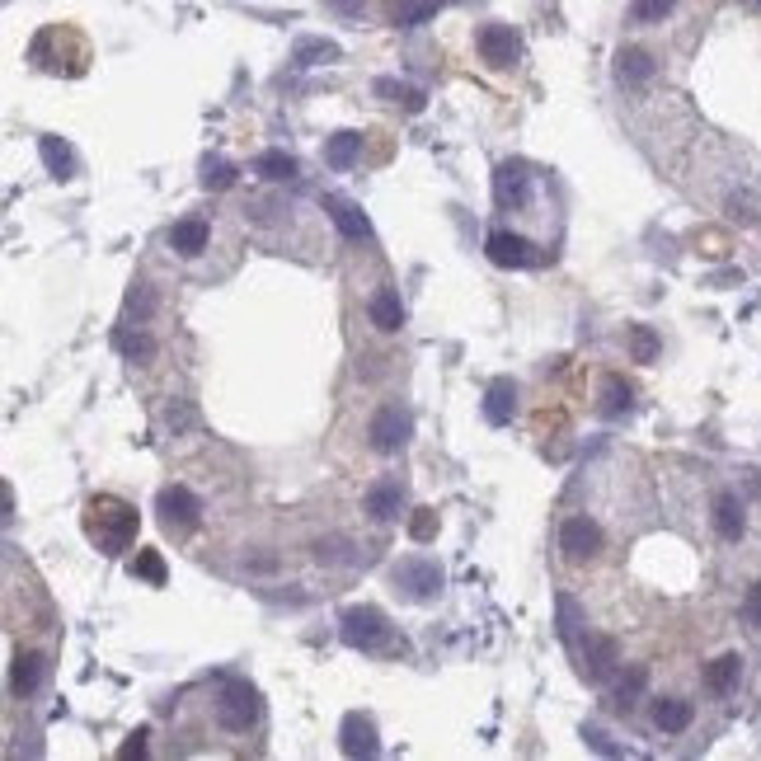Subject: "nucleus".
<instances>
[{
    "mask_svg": "<svg viewBox=\"0 0 761 761\" xmlns=\"http://www.w3.org/2000/svg\"><path fill=\"white\" fill-rule=\"evenodd\" d=\"M616 663H621V644L611 635H588V644H583V677L588 682H606L616 672Z\"/></svg>",
    "mask_w": 761,
    "mask_h": 761,
    "instance_id": "nucleus-12",
    "label": "nucleus"
},
{
    "mask_svg": "<svg viewBox=\"0 0 761 761\" xmlns=\"http://www.w3.org/2000/svg\"><path fill=\"white\" fill-rule=\"evenodd\" d=\"M151 311H156V296H151V287H146V282H132V292H127V315H132L137 325H146V320H151Z\"/></svg>",
    "mask_w": 761,
    "mask_h": 761,
    "instance_id": "nucleus-35",
    "label": "nucleus"
},
{
    "mask_svg": "<svg viewBox=\"0 0 761 761\" xmlns=\"http://www.w3.org/2000/svg\"><path fill=\"white\" fill-rule=\"evenodd\" d=\"M320 207H325V217L343 231V240H372V221L362 217V207L353 198H343V193H325Z\"/></svg>",
    "mask_w": 761,
    "mask_h": 761,
    "instance_id": "nucleus-11",
    "label": "nucleus"
},
{
    "mask_svg": "<svg viewBox=\"0 0 761 761\" xmlns=\"http://www.w3.org/2000/svg\"><path fill=\"white\" fill-rule=\"evenodd\" d=\"M315 560L320 564H343L348 560V541H320L315 545Z\"/></svg>",
    "mask_w": 761,
    "mask_h": 761,
    "instance_id": "nucleus-39",
    "label": "nucleus"
},
{
    "mask_svg": "<svg viewBox=\"0 0 761 761\" xmlns=\"http://www.w3.org/2000/svg\"><path fill=\"white\" fill-rule=\"evenodd\" d=\"M743 621L752 625V630H761V583H752V588H747V602H743Z\"/></svg>",
    "mask_w": 761,
    "mask_h": 761,
    "instance_id": "nucleus-40",
    "label": "nucleus"
},
{
    "mask_svg": "<svg viewBox=\"0 0 761 761\" xmlns=\"http://www.w3.org/2000/svg\"><path fill=\"white\" fill-rule=\"evenodd\" d=\"M339 747L348 752V757H376V752H381V743H376V724L367 715H343Z\"/></svg>",
    "mask_w": 761,
    "mask_h": 761,
    "instance_id": "nucleus-13",
    "label": "nucleus"
},
{
    "mask_svg": "<svg viewBox=\"0 0 761 761\" xmlns=\"http://www.w3.org/2000/svg\"><path fill=\"white\" fill-rule=\"evenodd\" d=\"M616 76H621V85H644L653 76V57L644 47H621L616 52Z\"/></svg>",
    "mask_w": 761,
    "mask_h": 761,
    "instance_id": "nucleus-22",
    "label": "nucleus"
},
{
    "mask_svg": "<svg viewBox=\"0 0 761 761\" xmlns=\"http://www.w3.org/2000/svg\"><path fill=\"white\" fill-rule=\"evenodd\" d=\"M395 578V588H404V597H414V602H428L442 592V569L433 560H400L390 569Z\"/></svg>",
    "mask_w": 761,
    "mask_h": 761,
    "instance_id": "nucleus-8",
    "label": "nucleus"
},
{
    "mask_svg": "<svg viewBox=\"0 0 761 761\" xmlns=\"http://www.w3.org/2000/svg\"><path fill=\"white\" fill-rule=\"evenodd\" d=\"M141 752H146V729H137V733H132V738H127V743H123V747H118V757H123V761L141 757Z\"/></svg>",
    "mask_w": 761,
    "mask_h": 761,
    "instance_id": "nucleus-41",
    "label": "nucleus"
},
{
    "mask_svg": "<svg viewBox=\"0 0 761 761\" xmlns=\"http://www.w3.org/2000/svg\"><path fill=\"white\" fill-rule=\"evenodd\" d=\"M165 240H170V249H174V254H184V259H198L202 249H207V240H212V226H207V221H202V217L174 221Z\"/></svg>",
    "mask_w": 761,
    "mask_h": 761,
    "instance_id": "nucleus-15",
    "label": "nucleus"
},
{
    "mask_svg": "<svg viewBox=\"0 0 761 761\" xmlns=\"http://www.w3.org/2000/svg\"><path fill=\"white\" fill-rule=\"evenodd\" d=\"M630 358L635 362H653L658 358V334L649 325H630Z\"/></svg>",
    "mask_w": 761,
    "mask_h": 761,
    "instance_id": "nucleus-34",
    "label": "nucleus"
},
{
    "mask_svg": "<svg viewBox=\"0 0 761 761\" xmlns=\"http://www.w3.org/2000/svg\"><path fill=\"white\" fill-rule=\"evenodd\" d=\"M743 5H752V10H761V0H743Z\"/></svg>",
    "mask_w": 761,
    "mask_h": 761,
    "instance_id": "nucleus-44",
    "label": "nucleus"
},
{
    "mask_svg": "<svg viewBox=\"0 0 761 761\" xmlns=\"http://www.w3.org/2000/svg\"><path fill=\"white\" fill-rule=\"evenodd\" d=\"M409 433H414V419H409V409H400V404L376 409L372 423H367V442H372V451H381V456L400 451L404 442H409Z\"/></svg>",
    "mask_w": 761,
    "mask_h": 761,
    "instance_id": "nucleus-5",
    "label": "nucleus"
},
{
    "mask_svg": "<svg viewBox=\"0 0 761 761\" xmlns=\"http://www.w3.org/2000/svg\"><path fill=\"white\" fill-rule=\"evenodd\" d=\"M235 184V165L221 156H207L202 160V188H231Z\"/></svg>",
    "mask_w": 761,
    "mask_h": 761,
    "instance_id": "nucleus-33",
    "label": "nucleus"
},
{
    "mask_svg": "<svg viewBox=\"0 0 761 761\" xmlns=\"http://www.w3.org/2000/svg\"><path fill=\"white\" fill-rule=\"evenodd\" d=\"M484 254H489V264H498V268H536L541 264V249L531 245L527 235H513V231H489Z\"/></svg>",
    "mask_w": 761,
    "mask_h": 761,
    "instance_id": "nucleus-7",
    "label": "nucleus"
},
{
    "mask_svg": "<svg viewBox=\"0 0 761 761\" xmlns=\"http://www.w3.org/2000/svg\"><path fill=\"white\" fill-rule=\"evenodd\" d=\"M334 5H339L343 15H358V10H362V0H334Z\"/></svg>",
    "mask_w": 761,
    "mask_h": 761,
    "instance_id": "nucleus-43",
    "label": "nucleus"
},
{
    "mask_svg": "<svg viewBox=\"0 0 761 761\" xmlns=\"http://www.w3.org/2000/svg\"><path fill=\"white\" fill-rule=\"evenodd\" d=\"M386 616L376 606H348L339 616V635L348 649H381L386 644Z\"/></svg>",
    "mask_w": 761,
    "mask_h": 761,
    "instance_id": "nucleus-3",
    "label": "nucleus"
},
{
    "mask_svg": "<svg viewBox=\"0 0 761 761\" xmlns=\"http://www.w3.org/2000/svg\"><path fill=\"white\" fill-rule=\"evenodd\" d=\"M691 719H696L691 700H682V696L653 700V724H658L663 733H686V729H691Z\"/></svg>",
    "mask_w": 761,
    "mask_h": 761,
    "instance_id": "nucleus-18",
    "label": "nucleus"
},
{
    "mask_svg": "<svg viewBox=\"0 0 761 761\" xmlns=\"http://www.w3.org/2000/svg\"><path fill=\"white\" fill-rule=\"evenodd\" d=\"M156 513H160V522H165L170 531H193L202 522V503H198V494H193V489H184V484H170V489H160Z\"/></svg>",
    "mask_w": 761,
    "mask_h": 761,
    "instance_id": "nucleus-6",
    "label": "nucleus"
},
{
    "mask_svg": "<svg viewBox=\"0 0 761 761\" xmlns=\"http://www.w3.org/2000/svg\"><path fill=\"white\" fill-rule=\"evenodd\" d=\"M494 198H498V207H513V212L531 202V170L522 165V160H503V165H498Z\"/></svg>",
    "mask_w": 761,
    "mask_h": 761,
    "instance_id": "nucleus-10",
    "label": "nucleus"
},
{
    "mask_svg": "<svg viewBox=\"0 0 761 761\" xmlns=\"http://www.w3.org/2000/svg\"><path fill=\"white\" fill-rule=\"evenodd\" d=\"M113 343H118V353H127L132 362H151V358H156V339H151L146 329H137V334H132V329H118V334H113Z\"/></svg>",
    "mask_w": 761,
    "mask_h": 761,
    "instance_id": "nucleus-28",
    "label": "nucleus"
},
{
    "mask_svg": "<svg viewBox=\"0 0 761 761\" xmlns=\"http://www.w3.org/2000/svg\"><path fill=\"white\" fill-rule=\"evenodd\" d=\"M583 738H588V743L597 747V752H606V757H621V747H616V743H606V733H602V729H588V733H583Z\"/></svg>",
    "mask_w": 761,
    "mask_h": 761,
    "instance_id": "nucleus-42",
    "label": "nucleus"
},
{
    "mask_svg": "<svg viewBox=\"0 0 761 761\" xmlns=\"http://www.w3.org/2000/svg\"><path fill=\"white\" fill-rule=\"evenodd\" d=\"M555 611H560V639L564 644H578V630H583V616H578V602L574 597H555Z\"/></svg>",
    "mask_w": 761,
    "mask_h": 761,
    "instance_id": "nucleus-32",
    "label": "nucleus"
},
{
    "mask_svg": "<svg viewBox=\"0 0 761 761\" xmlns=\"http://www.w3.org/2000/svg\"><path fill=\"white\" fill-rule=\"evenodd\" d=\"M38 156H43L47 174H57V179H71V174H76V151H71L62 137H43L38 141Z\"/></svg>",
    "mask_w": 761,
    "mask_h": 761,
    "instance_id": "nucleus-23",
    "label": "nucleus"
},
{
    "mask_svg": "<svg viewBox=\"0 0 761 761\" xmlns=\"http://www.w3.org/2000/svg\"><path fill=\"white\" fill-rule=\"evenodd\" d=\"M362 508H367V517L372 522H395L404 508V489L400 480H376L372 489H367V498H362Z\"/></svg>",
    "mask_w": 761,
    "mask_h": 761,
    "instance_id": "nucleus-14",
    "label": "nucleus"
},
{
    "mask_svg": "<svg viewBox=\"0 0 761 761\" xmlns=\"http://www.w3.org/2000/svg\"><path fill=\"white\" fill-rule=\"evenodd\" d=\"M560 555L569 564H592L597 555H602V527L592 522V517H564V527H560Z\"/></svg>",
    "mask_w": 761,
    "mask_h": 761,
    "instance_id": "nucleus-4",
    "label": "nucleus"
},
{
    "mask_svg": "<svg viewBox=\"0 0 761 761\" xmlns=\"http://www.w3.org/2000/svg\"><path fill=\"white\" fill-rule=\"evenodd\" d=\"M127 569H132V578H146L151 588L165 583V560H160V550H137V560L127 564Z\"/></svg>",
    "mask_w": 761,
    "mask_h": 761,
    "instance_id": "nucleus-30",
    "label": "nucleus"
},
{
    "mask_svg": "<svg viewBox=\"0 0 761 761\" xmlns=\"http://www.w3.org/2000/svg\"><path fill=\"white\" fill-rule=\"evenodd\" d=\"M362 160V137L358 132H334L325 141V165L329 170H353Z\"/></svg>",
    "mask_w": 761,
    "mask_h": 761,
    "instance_id": "nucleus-21",
    "label": "nucleus"
},
{
    "mask_svg": "<svg viewBox=\"0 0 761 761\" xmlns=\"http://www.w3.org/2000/svg\"><path fill=\"white\" fill-rule=\"evenodd\" d=\"M296 66H325V62H339V43H329V38H301L292 52Z\"/></svg>",
    "mask_w": 761,
    "mask_h": 761,
    "instance_id": "nucleus-27",
    "label": "nucleus"
},
{
    "mask_svg": "<svg viewBox=\"0 0 761 761\" xmlns=\"http://www.w3.org/2000/svg\"><path fill=\"white\" fill-rule=\"evenodd\" d=\"M644 686H649V668H639V663L625 668V677L616 682V691H611V705H616V710H630V705L644 696Z\"/></svg>",
    "mask_w": 761,
    "mask_h": 761,
    "instance_id": "nucleus-26",
    "label": "nucleus"
},
{
    "mask_svg": "<svg viewBox=\"0 0 761 761\" xmlns=\"http://www.w3.org/2000/svg\"><path fill=\"white\" fill-rule=\"evenodd\" d=\"M85 536H90L104 555H123L137 541V508H127L123 498L99 494L85 503Z\"/></svg>",
    "mask_w": 761,
    "mask_h": 761,
    "instance_id": "nucleus-1",
    "label": "nucleus"
},
{
    "mask_svg": "<svg viewBox=\"0 0 761 761\" xmlns=\"http://www.w3.org/2000/svg\"><path fill=\"white\" fill-rule=\"evenodd\" d=\"M367 315H372V325L381 329V334H395V329L404 325V301L395 287H381V292H372V301H367Z\"/></svg>",
    "mask_w": 761,
    "mask_h": 761,
    "instance_id": "nucleus-16",
    "label": "nucleus"
},
{
    "mask_svg": "<svg viewBox=\"0 0 761 761\" xmlns=\"http://www.w3.org/2000/svg\"><path fill=\"white\" fill-rule=\"evenodd\" d=\"M376 94H386V99L404 104L409 113H419V109H423V94H419V90H409V85H400V80H376Z\"/></svg>",
    "mask_w": 761,
    "mask_h": 761,
    "instance_id": "nucleus-37",
    "label": "nucleus"
},
{
    "mask_svg": "<svg viewBox=\"0 0 761 761\" xmlns=\"http://www.w3.org/2000/svg\"><path fill=\"white\" fill-rule=\"evenodd\" d=\"M513 414H517V386L513 381H494L484 390V419L503 428V423H513Z\"/></svg>",
    "mask_w": 761,
    "mask_h": 761,
    "instance_id": "nucleus-19",
    "label": "nucleus"
},
{
    "mask_svg": "<svg viewBox=\"0 0 761 761\" xmlns=\"http://www.w3.org/2000/svg\"><path fill=\"white\" fill-rule=\"evenodd\" d=\"M475 47H480V57L489 66H513L517 57H522V33H517L513 24H484Z\"/></svg>",
    "mask_w": 761,
    "mask_h": 761,
    "instance_id": "nucleus-9",
    "label": "nucleus"
},
{
    "mask_svg": "<svg viewBox=\"0 0 761 761\" xmlns=\"http://www.w3.org/2000/svg\"><path fill=\"white\" fill-rule=\"evenodd\" d=\"M264 719V700L249 682H226L217 696V724L226 733H249Z\"/></svg>",
    "mask_w": 761,
    "mask_h": 761,
    "instance_id": "nucleus-2",
    "label": "nucleus"
},
{
    "mask_svg": "<svg viewBox=\"0 0 761 761\" xmlns=\"http://www.w3.org/2000/svg\"><path fill=\"white\" fill-rule=\"evenodd\" d=\"M715 531L724 536V541H743L747 517H743V503H738V494H719L715 498Z\"/></svg>",
    "mask_w": 761,
    "mask_h": 761,
    "instance_id": "nucleus-20",
    "label": "nucleus"
},
{
    "mask_svg": "<svg viewBox=\"0 0 761 761\" xmlns=\"http://www.w3.org/2000/svg\"><path fill=\"white\" fill-rule=\"evenodd\" d=\"M672 5L677 0H630V15H635V24H663L672 15Z\"/></svg>",
    "mask_w": 761,
    "mask_h": 761,
    "instance_id": "nucleus-36",
    "label": "nucleus"
},
{
    "mask_svg": "<svg viewBox=\"0 0 761 761\" xmlns=\"http://www.w3.org/2000/svg\"><path fill=\"white\" fill-rule=\"evenodd\" d=\"M630 400H635V390L625 386L621 376H606V386H602V414H606V419L625 414V409H630Z\"/></svg>",
    "mask_w": 761,
    "mask_h": 761,
    "instance_id": "nucleus-29",
    "label": "nucleus"
},
{
    "mask_svg": "<svg viewBox=\"0 0 761 761\" xmlns=\"http://www.w3.org/2000/svg\"><path fill=\"white\" fill-rule=\"evenodd\" d=\"M47 677V663L43 653H15V663H10V691L15 696H33Z\"/></svg>",
    "mask_w": 761,
    "mask_h": 761,
    "instance_id": "nucleus-17",
    "label": "nucleus"
},
{
    "mask_svg": "<svg viewBox=\"0 0 761 761\" xmlns=\"http://www.w3.org/2000/svg\"><path fill=\"white\" fill-rule=\"evenodd\" d=\"M437 15V0H400L395 5V24L400 29H414V24H423V19H433Z\"/></svg>",
    "mask_w": 761,
    "mask_h": 761,
    "instance_id": "nucleus-31",
    "label": "nucleus"
},
{
    "mask_svg": "<svg viewBox=\"0 0 761 761\" xmlns=\"http://www.w3.org/2000/svg\"><path fill=\"white\" fill-rule=\"evenodd\" d=\"M409 536H414V541H433L437 536V513L433 508H419V513L409 517Z\"/></svg>",
    "mask_w": 761,
    "mask_h": 761,
    "instance_id": "nucleus-38",
    "label": "nucleus"
},
{
    "mask_svg": "<svg viewBox=\"0 0 761 761\" xmlns=\"http://www.w3.org/2000/svg\"><path fill=\"white\" fill-rule=\"evenodd\" d=\"M254 174L268 179V184H287V179H296V156H287V151H264V156H254Z\"/></svg>",
    "mask_w": 761,
    "mask_h": 761,
    "instance_id": "nucleus-25",
    "label": "nucleus"
},
{
    "mask_svg": "<svg viewBox=\"0 0 761 761\" xmlns=\"http://www.w3.org/2000/svg\"><path fill=\"white\" fill-rule=\"evenodd\" d=\"M738 677H743V658H738V653H724V658H715V663L705 668V686H710L715 696H729L733 686H738Z\"/></svg>",
    "mask_w": 761,
    "mask_h": 761,
    "instance_id": "nucleus-24",
    "label": "nucleus"
}]
</instances>
